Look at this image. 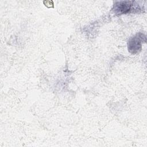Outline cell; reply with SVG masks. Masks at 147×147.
Here are the masks:
<instances>
[{"mask_svg": "<svg viewBox=\"0 0 147 147\" xmlns=\"http://www.w3.org/2000/svg\"><path fill=\"white\" fill-rule=\"evenodd\" d=\"M141 47L140 41L137 37H134L129 42V49L130 51H133V52H134V51H137L138 50V47Z\"/></svg>", "mask_w": 147, "mask_h": 147, "instance_id": "cell-2", "label": "cell"}, {"mask_svg": "<svg viewBox=\"0 0 147 147\" xmlns=\"http://www.w3.org/2000/svg\"><path fill=\"white\" fill-rule=\"evenodd\" d=\"M130 6L129 2H121L115 5V10L118 13H126L130 9Z\"/></svg>", "mask_w": 147, "mask_h": 147, "instance_id": "cell-1", "label": "cell"}]
</instances>
